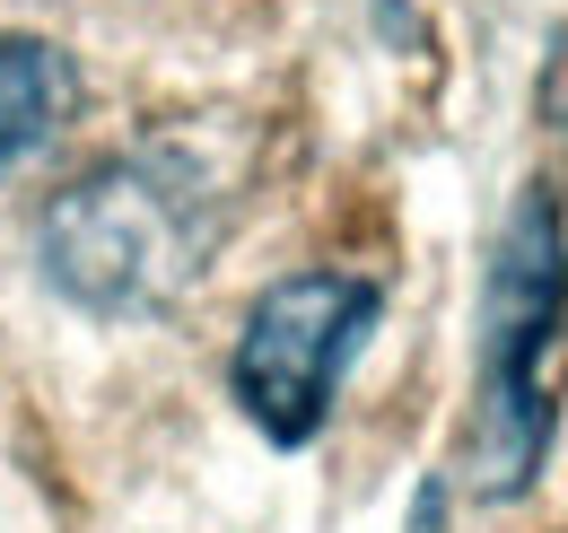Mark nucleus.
Wrapping results in <instances>:
<instances>
[{"label":"nucleus","mask_w":568,"mask_h":533,"mask_svg":"<svg viewBox=\"0 0 568 533\" xmlns=\"http://www.w3.org/2000/svg\"><path fill=\"white\" fill-rule=\"evenodd\" d=\"M44 280L88 315H158L175 306L219 245V201L175 149H132L79 175L36 228Z\"/></svg>","instance_id":"f257e3e1"},{"label":"nucleus","mask_w":568,"mask_h":533,"mask_svg":"<svg viewBox=\"0 0 568 533\" xmlns=\"http://www.w3.org/2000/svg\"><path fill=\"white\" fill-rule=\"evenodd\" d=\"M568 306V245L551 193H525L490 263V306H481V420H473V464L490 499L534 490V472L551 455V394H542V359Z\"/></svg>","instance_id":"f03ea898"},{"label":"nucleus","mask_w":568,"mask_h":533,"mask_svg":"<svg viewBox=\"0 0 568 533\" xmlns=\"http://www.w3.org/2000/svg\"><path fill=\"white\" fill-rule=\"evenodd\" d=\"M376 315H385V298L358 271H288V280H272L254 298L245 333H236V359H227V385L245 402V420L272 446H306L333 420V394H342L351 359L367 350Z\"/></svg>","instance_id":"7ed1b4c3"},{"label":"nucleus","mask_w":568,"mask_h":533,"mask_svg":"<svg viewBox=\"0 0 568 533\" xmlns=\"http://www.w3.org/2000/svg\"><path fill=\"white\" fill-rule=\"evenodd\" d=\"M71 105H79V79H71V62H62L53 44L0 36V175L62 132Z\"/></svg>","instance_id":"20e7f679"}]
</instances>
